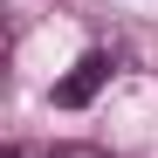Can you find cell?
Returning <instances> with one entry per match:
<instances>
[{
    "instance_id": "obj_1",
    "label": "cell",
    "mask_w": 158,
    "mask_h": 158,
    "mask_svg": "<svg viewBox=\"0 0 158 158\" xmlns=\"http://www.w3.org/2000/svg\"><path fill=\"white\" fill-rule=\"evenodd\" d=\"M103 83H110V55H103V48H89V55L55 83V103H62V110H83V103H96Z\"/></svg>"
},
{
    "instance_id": "obj_2",
    "label": "cell",
    "mask_w": 158,
    "mask_h": 158,
    "mask_svg": "<svg viewBox=\"0 0 158 158\" xmlns=\"http://www.w3.org/2000/svg\"><path fill=\"white\" fill-rule=\"evenodd\" d=\"M41 158H110L103 144H55V151H41Z\"/></svg>"
}]
</instances>
